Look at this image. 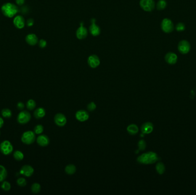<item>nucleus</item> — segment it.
I'll list each match as a JSON object with an SVG mask.
<instances>
[{
  "label": "nucleus",
  "mask_w": 196,
  "mask_h": 195,
  "mask_svg": "<svg viewBox=\"0 0 196 195\" xmlns=\"http://www.w3.org/2000/svg\"><path fill=\"white\" fill-rule=\"evenodd\" d=\"M20 173L24 176L29 178L32 176L34 173V169L32 166L29 165H24L20 169Z\"/></svg>",
  "instance_id": "nucleus-9"
},
{
  "label": "nucleus",
  "mask_w": 196,
  "mask_h": 195,
  "mask_svg": "<svg viewBox=\"0 0 196 195\" xmlns=\"http://www.w3.org/2000/svg\"><path fill=\"white\" fill-rule=\"evenodd\" d=\"M167 2L166 0H159L157 4V9L158 10H162L166 8Z\"/></svg>",
  "instance_id": "nucleus-26"
},
{
  "label": "nucleus",
  "mask_w": 196,
  "mask_h": 195,
  "mask_svg": "<svg viewBox=\"0 0 196 195\" xmlns=\"http://www.w3.org/2000/svg\"><path fill=\"white\" fill-rule=\"evenodd\" d=\"M31 191L33 194H38L41 191V186L40 184L35 183H33L31 186Z\"/></svg>",
  "instance_id": "nucleus-28"
},
{
  "label": "nucleus",
  "mask_w": 196,
  "mask_h": 195,
  "mask_svg": "<svg viewBox=\"0 0 196 195\" xmlns=\"http://www.w3.org/2000/svg\"><path fill=\"white\" fill-rule=\"evenodd\" d=\"M20 12L23 14H26L29 12V8L26 6H23L20 8Z\"/></svg>",
  "instance_id": "nucleus-38"
},
{
  "label": "nucleus",
  "mask_w": 196,
  "mask_h": 195,
  "mask_svg": "<svg viewBox=\"0 0 196 195\" xmlns=\"http://www.w3.org/2000/svg\"><path fill=\"white\" fill-rule=\"evenodd\" d=\"M39 43V45L40 47V48H44L47 47V41L44 40V39H41L40 41L38 42Z\"/></svg>",
  "instance_id": "nucleus-36"
},
{
  "label": "nucleus",
  "mask_w": 196,
  "mask_h": 195,
  "mask_svg": "<svg viewBox=\"0 0 196 195\" xmlns=\"http://www.w3.org/2000/svg\"><path fill=\"white\" fill-rule=\"evenodd\" d=\"M159 160L157 154L153 152H148L139 156L137 162L142 164H151L155 163Z\"/></svg>",
  "instance_id": "nucleus-2"
},
{
  "label": "nucleus",
  "mask_w": 196,
  "mask_h": 195,
  "mask_svg": "<svg viewBox=\"0 0 196 195\" xmlns=\"http://www.w3.org/2000/svg\"><path fill=\"white\" fill-rule=\"evenodd\" d=\"M35 133L31 130H28L24 132L21 136V141L26 145H31L36 140Z\"/></svg>",
  "instance_id": "nucleus-3"
},
{
  "label": "nucleus",
  "mask_w": 196,
  "mask_h": 195,
  "mask_svg": "<svg viewBox=\"0 0 196 195\" xmlns=\"http://www.w3.org/2000/svg\"><path fill=\"white\" fill-rule=\"evenodd\" d=\"M190 44L186 40L180 41L178 45V50L181 54H187L190 50Z\"/></svg>",
  "instance_id": "nucleus-8"
},
{
  "label": "nucleus",
  "mask_w": 196,
  "mask_h": 195,
  "mask_svg": "<svg viewBox=\"0 0 196 195\" xmlns=\"http://www.w3.org/2000/svg\"><path fill=\"white\" fill-rule=\"evenodd\" d=\"M4 119L1 117H0V129L3 127V125H4Z\"/></svg>",
  "instance_id": "nucleus-41"
},
{
  "label": "nucleus",
  "mask_w": 196,
  "mask_h": 195,
  "mask_svg": "<svg viewBox=\"0 0 196 195\" xmlns=\"http://www.w3.org/2000/svg\"><path fill=\"white\" fill-rule=\"evenodd\" d=\"M31 119V114L27 111H21L17 116V121L21 125H24L29 122Z\"/></svg>",
  "instance_id": "nucleus-5"
},
{
  "label": "nucleus",
  "mask_w": 196,
  "mask_h": 195,
  "mask_svg": "<svg viewBox=\"0 0 196 195\" xmlns=\"http://www.w3.org/2000/svg\"><path fill=\"white\" fill-rule=\"evenodd\" d=\"M76 167L73 164H69L68 165L67 167H65V173L68 175H73L76 172Z\"/></svg>",
  "instance_id": "nucleus-24"
},
{
  "label": "nucleus",
  "mask_w": 196,
  "mask_h": 195,
  "mask_svg": "<svg viewBox=\"0 0 196 195\" xmlns=\"http://www.w3.org/2000/svg\"><path fill=\"white\" fill-rule=\"evenodd\" d=\"M140 7L146 12H151L155 8V2L154 0H140Z\"/></svg>",
  "instance_id": "nucleus-7"
},
{
  "label": "nucleus",
  "mask_w": 196,
  "mask_h": 195,
  "mask_svg": "<svg viewBox=\"0 0 196 195\" xmlns=\"http://www.w3.org/2000/svg\"><path fill=\"white\" fill-rule=\"evenodd\" d=\"M8 176V172L5 167L2 165H0V183L4 181L7 179Z\"/></svg>",
  "instance_id": "nucleus-22"
},
{
  "label": "nucleus",
  "mask_w": 196,
  "mask_h": 195,
  "mask_svg": "<svg viewBox=\"0 0 196 195\" xmlns=\"http://www.w3.org/2000/svg\"><path fill=\"white\" fill-rule=\"evenodd\" d=\"M165 60L167 64L170 65H174L177 62L178 57L176 54L173 52H169L165 55Z\"/></svg>",
  "instance_id": "nucleus-15"
},
{
  "label": "nucleus",
  "mask_w": 196,
  "mask_h": 195,
  "mask_svg": "<svg viewBox=\"0 0 196 195\" xmlns=\"http://www.w3.org/2000/svg\"><path fill=\"white\" fill-rule=\"evenodd\" d=\"M0 135H1V132H0Z\"/></svg>",
  "instance_id": "nucleus-42"
},
{
  "label": "nucleus",
  "mask_w": 196,
  "mask_h": 195,
  "mask_svg": "<svg viewBox=\"0 0 196 195\" xmlns=\"http://www.w3.org/2000/svg\"><path fill=\"white\" fill-rule=\"evenodd\" d=\"M83 25V23H81L80 26L77 29L76 33V37L79 40H83L86 39L88 35V31L87 28L84 27Z\"/></svg>",
  "instance_id": "nucleus-10"
},
{
  "label": "nucleus",
  "mask_w": 196,
  "mask_h": 195,
  "mask_svg": "<svg viewBox=\"0 0 196 195\" xmlns=\"http://www.w3.org/2000/svg\"><path fill=\"white\" fill-rule=\"evenodd\" d=\"M25 0H16V4L18 6H23L25 3Z\"/></svg>",
  "instance_id": "nucleus-40"
},
{
  "label": "nucleus",
  "mask_w": 196,
  "mask_h": 195,
  "mask_svg": "<svg viewBox=\"0 0 196 195\" xmlns=\"http://www.w3.org/2000/svg\"><path fill=\"white\" fill-rule=\"evenodd\" d=\"M54 121L57 126L64 127L67 123V119L63 114H57L55 116Z\"/></svg>",
  "instance_id": "nucleus-14"
},
{
  "label": "nucleus",
  "mask_w": 196,
  "mask_h": 195,
  "mask_svg": "<svg viewBox=\"0 0 196 195\" xmlns=\"http://www.w3.org/2000/svg\"><path fill=\"white\" fill-rule=\"evenodd\" d=\"M13 24L18 29H23L25 25L24 18L21 15L16 16L13 19Z\"/></svg>",
  "instance_id": "nucleus-12"
},
{
  "label": "nucleus",
  "mask_w": 196,
  "mask_h": 195,
  "mask_svg": "<svg viewBox=\"0 0 196 195\" xmlns=\"http://www.w3.org/2000/svg\"><path fill=\"white\" fill-rule=\"evenodd\" d=\"M25 41L27 44H28L29 45L31 46H34L36 45L39 42L38 37L34 33L28 34L25 37Z\"/></svg>",
  "instance_id": "nucleus-17"
},
{
  "label": "nucleus",
  "mask_w": 196,
  "mask_h": 195,
  "mask_svg": "<svg viewBox=\"0 0 196 195\" xmlns=\"http://www.w3.org/2000/svg\"><path fill=\"white\" fill-rule=\"evenodd\" d=\"M88 64L92 68H96L100 65V61L99 58L95 55H91L88 58Z\"/></svg>",
  "instance_id": "nucleus-13"
},
{
  "label": "nucleus",
  "mask_w": 196,
  "mask_h": 195,
  "mask_svg": "<svg viewBox=\"0 0 196 195\" xmlns=\"http://www.w3.org/2000/svg\"><path fill=\"white\" fill-rule=\"evenodd\" d=\"M17 184L20 187H24L26 186V180L24 178H19L16 181Z\"/></svg>",
  "instance_id": "nucleus-31"
},
{
  "label": "nucleus",
  "mask_w": 196,
  "mask_h": 195,
  "mask_svg": "<svg viewBox=\"0 0 196 195\" xmlns=\"http://www.w3.org/2000/svg\"><path fill=\"white\" fill-rule=\"evenodd\" d=\"M13 157L14 159L17 160V161H21L24 159V154L20 151H15L14 152H13Z\"/></svg>",
  "instance_id": "nucleus-23"
},
{
  "label": "nucleus",
  "mask_w": 196,
  "mask_h": 195,
  "mask_svg": "<svg viewBox=\"0 0 196 195\" xmlns=\"http://www.w3.org/2000/svg\"><path fill=\"white\" fill-rule=\"evenodd\" d=\"M1 9L4 16L8 18H12L15 16L19 12V9L16 5L11 2L5 3L2 5Z\"/></svg>",
  "instance_id": "nucleus-1"
},
{
  "label": "nucleus",
  "mask_w": 196,
  "mask_h": 195,
  "mask_svg": "<svg viewBox=\"0 0 196 195\" xmlns=\"http://www.w3.org/2000/svg\"><path fill=\"white\" fill-rule=\"evenodd\" d=\"M153 129L154 126L151 122H145L141 127L142 132L144 134H149L151 133L153 130Z\"/></svg>",
  "instance_id": "nucleus-19"
},
{
  "label": "nucleus",
  "mask_w": 196,
  "mask_h": 195,
  "mask_svg": "<svg viewBox=\"0 0 196 195\" xmlns=\"http://www.w3.org/2000/svg\"><path fill=\"white\" fill-rule=\"evenodd\" d=\"M138 146L139 150H140V151H143V150L145 149V148L146 147V142L143 140H140L139 142H138Z\"/></svg>",
  "instance_id": "nucleus-34"
},
{
  "label": "nucleus",
  "mask_w": 196,
  "mask_h": 195,
  "mask_svg": "<svg viewBox=\"0 0 196 195\" xmlns=\"http://www.w3.org/2000/svg\"><path fill=\"white\" fill-rule=\"evenodd\" d=\"M161 29L163 32L170 33L174 31V26L172 20L169 18H164L161 23Z\"/></svg>",
  "instance_id": "nucleus-6"
},
{
  "label": "nucleus",
  "mask_w": 196,
  "mask_h": 195,
  "mask_svg": "<svg viewBox=\"0 0 196 195\" xmlns=\"http://www.w3.org/2000/svg\"><path fill=\"white\" fill-rule=\"evenodd\" d=\"M0 151L5 156L11 154L13 151V146L8 140H4L0 144Z\"/></svg>",
  "instance_id": "nucleus-4"
},
{
  "label": "nucleus",
  "mask_w": 196,
  "mask_h": 195,
  "mask_svg": "<svg viewBox=\"0 0 196 195\" xmlns=\"http://www.w3.org/2000/svg\"><path fill=\"white\" fill-rule=\"evenodd\" d=\"M44 128L42 125H37L34 128V132L36 135H40L43 132Z\"/></svg>",
  "instance_id": "nucleus-32"
},
{
  "label": "nucleus",
  "mask_w": 196,
  "mask_h": 195,
  "mask_svg": "<svg viewBox=\"0 0 196 195\" xmlns=\"http://www.w3.org/2000/svg\"><path fill=\"white\" fill-rule=\"evenodd\" d=\"M156 170L159 175H162L165 171V167L163 163L161 162L157 163L156 165Z\"/></svg>",
  "instance_id": "nucleus-29"
},
{
  "label": "nucleus",
  "mask_w": 196,
  "mask_h": 195,
  "mask_svg": "<svg viewBox=\"0 0 196 195\" xmlns=\"http://www.w3.org/2000/svg\"><path fill=\"white\" fill-rule=\"evenodd\" d=\"M1 114L3 117L6 118V119H9L12 116V111L8 108L3 109L1 111Z\"/></svg>",
  "instance_id": "nucleus-27"
},
{
  "label": "nucleus",
  "mask_w": 196,
  "mask_h": 195,
  "mask_svg": "<svg viewBox=\"0 0 196 195\" xmlns=\"http://www.w3.org/2000/svg\"><path fill=\"white\" fill-rule=\"evenodd\" d=\"M45 110L43 108H38L34 112V116L37 119H40L45 116Z\"/></svg>",
  "instance_id": "nucleus-20"
},
{
  "label": "nucleus",
  "mask_w": 196,
  "mask_h": 195,
  "mask_svg": "<svg viewBox=\"0 0 196 195\" xmlns=\"http://www.w3.org/2000/svg\"><path fill=\"white\" fill-rule=\"evenodd\" d=\"M1 188L2 190H4L5 192H8L11 189V185L10 183L7 181H4L2 182V184L1 185Z\"/></svg>",
  "instance_id": "nucleus-30"
},
{
  "label": "nucleus",
  "mask_w": 196,
  "mask_h": 195,
  "mask_svg": "<svg viewBox=\"0 0 196 195\" xmlns=\"http://www.w3.org/2000/svg\"><path fill=\"white\" fill-rule=\"evenodd\" d=\"M26 106L28 110L32 111L36 106V103L34 100L30 99L26 102Z\"/></svg>",
  "instance_id": "nucleus-25"
},
{
  "label": "nucleus",
  "mask_w": 196,
  "mask_h": 195,
  "mask_svg": "<svg viewBox=\"0 0 196 195\" xmlns=\"http://www.w3.org/2000/svg\"><path fill=\"white\" fill-rule=\"evenodd\" d=\"M75 116L76 119L80 122H86L89 119V114L84 110L78 111L76 112Z\"/></svg>",
  "instance_id": "nucleus-16"
},
{
  "label": "nucleus",
  "mask_w": 196,
  "mask_h": 195,
  "mask_svg": "<svg viewBox=\"0 0 196 195\" xmlns=\"http://www.w3.org/2000/svg\"><path fill=\"white\" fill-rule=\"evenodd\" d=\"M176 29L177 32H183L185 29V25L182 23H179L176 25Z\"/></svg>",
  "instance_id": "nucleus-33"
},
{
  "label": "nucleus",
  "mask_w": 196,
  "mask_h": 195,
  "mask_svg": "<svg viewBox=\"0 0 196 195\" xmlns=\"http://www.w3.org/2000/svg\"><path fill=\"white\" fill-rule=\"evenodd\" d=\"M37 143L40 146H47L49 145V138L48 137L45 135H41L37 137L36 139Z\"/></svg>",
  "instance_id": "nucleus-18"
},
{
  "label": "nucleus",
  "mask_w": 196,
  "mask_h": 195,
  "mask_svg": "<svg viewBox=\"0 0 196 195\" xmlns=\"http://www.w3.org/2000/svg\"><path fill=\"white\" fill-rule=\"evenodd\" d=\"M95 19L92 18L91 20L92 24L90 25V28H89V31L90 33L93 36H98L100 34V27L95 24Z\"/></svg>",
  "instance_id": "nucleus-11"
},
{
  "label": "nucleus",
  "mask_w": 196,
  "mask_h": 195,
  "mask_svg": "<svg viewBox=\"0 0 196 195\" xmlns=\"http://www.w3.org/2000/svg\"><path fill=\"white\" fill-rule=\"evenodd\" d=\"M127 130L131 135H135L138 133V132L139 131V128L137 125L131 124L127 127Z\"/></svg>",
  "instance_id": "nucleus-21"
},
{
  "label": "nucleus",
  "mask_w": 196,
  "mask_h": 195,
  "mask_svg": "<svg viewBox=\"0 0 196 195\" xmlns=\"http://www.w3.org/2000/svg\"><path fill=\"white\" fill-rule=\"evenodd\" d=\"M96 108H97V106L95 104V103H94V102L90 103L87 106V109L90 112H92V111H94V110H95Z\"/></svg>",
  "instance_id": "nucleus-35"
},
{
  "label": "nucleus",
  "mask_w": 196,
  "mask_h": 195,
  "mask_svg": "<svg viewBox=\"0 0 196 195\" xmlns=\"http://www.w3.org/2000/svg\"><path fill=\"white\" fill-rule=\"evenodd\" d=\"M24 104L23 102H18V103L17 104V108L18 110L23 111V110L24 109Z\"/></svg>",
  "instance_id": "nucleus-37"
},
{
  "label": "nucleus",
  "mask_w": 196,
  "mask_h": 195,
  "mask_svg": "<svg viewBox=\"0 0 196 195\" xmlns=\"http://www.w3.org/2000/svg\"><path fill=\"white\" fill-rule=\"evenodd\" d=\"M33 24H34V20H33V18H29V19L27 20L26 25H27L28 27L32 26Z\"/></svg>",
  "instance_id": "nucleus-39"
}]
</instances>
